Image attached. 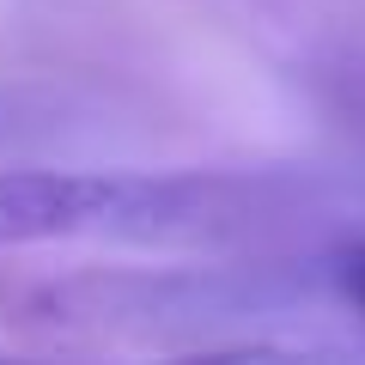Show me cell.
Segmentation results:
<instances>
[{
	"instance_id": "2",
	"label": "cell",
	"mask_w": 365,
	"mask_h": 365,
	"mask_svg": "<svg viewBox=\"0 0 365 365\" xmlns=\"http://www.w3.org/2000/svg\"><path fill=\"white\" fill-rule=\"evenodd\" d=\"M37 128H49L43 110H37V98L0 86V140H19V134H37Z\"/></svg>"
},
{
	"instance_id": "3",
	"label": "cell",
	"mask_w": 365,
	"mask_h": 365,
	"mask_svg": "<svg viewBox=\"0 0 365 365\" xmlns=\"http://www.w3.org/2000/svg\"><path fill=\"white\" fill-rule=\"evenodd\" d=\"M335 280H341V292H347V299L365 311V244H347V250H341V262H335Z\"/></svg>"
},
{
	"instance_id": "1",
	"label": "cell",
	"mask_w": 365,
	"mask_h": 365,
	"mask_svg": "<svg viewBox=\"0 0 365 365\" xmlns=\"http://www.w3.org/2000/svg\"><path fill=\"white\" fill-rule=\"evenodd\" d=\"M182 225V177L134 170H0V250L61 237L170 244Z\"/></svg>"
}]
</instances>
